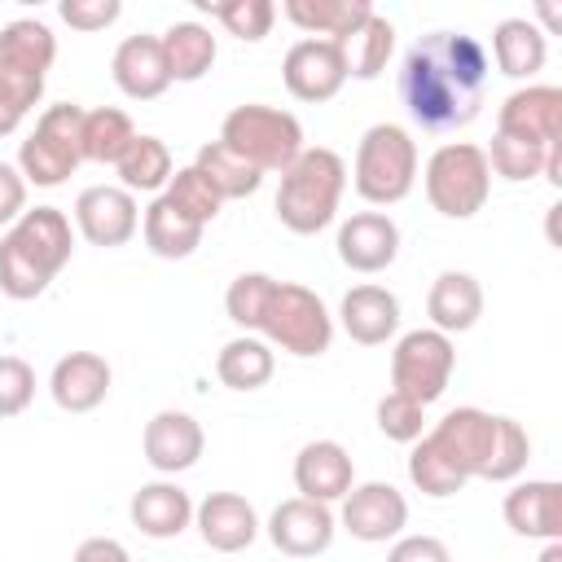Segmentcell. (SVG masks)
<instances>
[{"label": "cell", "mask_w": 562, "mask_h": 562, "mask_svg": "<svg viewBox=\"0 0 562 562\" xmlns=\"http://www.w3.org/2000/svg\"><path fill=\"white\" fill-rule=\"evenodd\" d=\"M426 435L448 452V461L465 479H487V465H492V452H496V439H501V417L465 404V408L443 413Z\"/></svg>", "instance_id": "cell-10"}, {"label": "cell", "mask_w": 562, "mask_h": 562, "mask_svg": "<svg viewBox=\"0 0 562 562\" xmlns=\"http://www.w3.org/2000/svg\"><path fill=\"white\" fill-rule=\"evenodd\" d=\"M342 334L360 347H382L400 329V299L386 285H351L338 303Z\"/></svg>", "instance_id": "cell-23"}, {"label": "cell", "mask_w": 562, "mask_h": 562, "mask_svg": "<svg viewBox=\"0 0 562 562\" xmlns=\"http://www.w3.org/2000/svg\"><path fill=\"white\" fill-rule=\"evenodd\" d=\"M426 316H430V329H439L448 338L474 329L479 316H483V285L470 272H457V268L439 272L430 294H426Z\"/></svg>", "instance_id": "cell-25"}, {"label": "cell", "mask_w": 562, "mask_h": 562, "mask_svg": "<svg viewBox=\"0 0 562 562\" xmlns=\"http://www.w3.org/2000/svg\"><path fill=\"white\" fill-rule=\"evenodd\" d=\"M540 18H544V26H549V31L558 26V9H553V4H544V9H540Z\"/></svg>", "instance_id": "cell-50"}, {"label": "cell", "mask_w": 562, "mask_h": 562, "mask_svg": "<svg viewBox=\"0 0 562 562\" xmlns=\"http://www.w3.org/2000/svg\"><path fill=\"white\" fill-rule=\"evenodd\" d=\"M426 198L448 220H470L492 198V167L483 145L474 140H448L426 158Z\"/></svg>", "instance_id": "cell-8"}, {"label": "cell", "mask_w": 562, "mask_h": 562, "mask_svg": "<svg viewBox=\"0 0 562 562\" xmlns=\"http://www.w3.org/2000/svg\"><path fill=\"white\" fill-rule=\"evenodd\" d=\"M162 198L180 211V215H189V220H198L202 228L220 215V206H224V198L211 189V180L189 162V167H180L171 180H167V189H162Z\"/></svg>", "instance_id": "cell-37"}, {"label": "cell", "mask_w": 562, "mask_h": 562, "mask_svg": "<svg viewBox=\"0 0 562 562\" xmlns=\"http://www.w3.org/2000/svg\"><path fill=\"white\" fill-rule=\"evenodd\" d=\"M202 9H211V18L233 40H241V44H259L272 31V22H277V4L272 0H224V4H211L206 0Z\"/></svg>", "instance_id": "cell-38"}, {"label": "cell", "mask_w": 562, "mask_h": 562, "mask_svg": "<svg viewBox=\"0 0 562 562\" xmlns=\"http://www.w3.org/2000/svg\"><path fill=\"white\" fill-rule=\"evenodd\" d=\"M536 562H562V540H544V553Z\"/></svg>", "instance_id": "cell-49"}, {"label": "cell", "mask_w": 562, "mask_h": 562, "mask_svg": "<svg viewBox=\"0 0 562 562\" xmlns=\"http://www.w3.org/2000/svg\"><path fill=\"white\" fill-rule=\"evenodd\" d=\"M70 562H132V553L114 540V536H88Z\"/></svg>", "instance_id": "cell-48"}, {"label": "cell", "mask_w": 562, "mask_h": 562, "mask_svg": "<svg viewBox=\"0 0 562 562\" xmlns=\"http://www.w3.org/2000/svg\"><path fill=\"white\" fill-rule=\"evenodd\" d=\"M114 171H119V180H123L127 193H158L176 176V162H171L167 140H158L149 132H136L132 145L123 149V158L114 162Z\"/></svg>", "instance_id": "cell-32"}, {"label": "cell", "mask_w": 562, "mask_h": 562, "mask_svg": "<svg viewBox=\"0 0 562 562\" xmlns=\"http://www.w3.org/2000/svg\"><path fill=\"white\" fill-rule=\"evenodd\" d=\"M57 61V35L40 18H13L0 26V70L44 79L48 66Z\"/></svg>", "instance_id": "cell-26"}, {"label": "cell", "mask_w": 562, "mask_h": 562, "mask_svg": "<svg viewBox=\"0 0 562 562\" xmlns=\"http://www.w3.org/2000/svg\"><path fill=\"white\" fill-rule=\"evenodd\" d=\"M400 255V224L386 211H356L338 224V259L351 272H382Z\"/></svg>", "instance_id": "cell-17"}, {"label": "cell", "mask_w": 562, "mask_h": 562, "mask_svg": "<svg viewBox=\"0 0 562 562\" xmlns=\"http://www.w3.org/2000/svg\"><path fill=\"white\" fill-rule=\"evenodd\" d=\"M268 540L285 553V558H316L334 544V531H338V518L329 505L321 501H307V496H290L281 501L272 514H268Z\"/></svg>", "instance_id": "cell-15"}, {"label": "cell", "mask_w": 562, "mask_h": 562, "mask_svg": "<svg viewBox=\"0 0 562 562\" xmlns=\"http://www.w3.org/2000/svg\"><path fill=\"white\" fill-rule=\"evenodd\" d=\"M347 193V162L316 145V149H303L285 171H281V184H277V220L299 233V237H312L321 228L334 224L338 215V202Z\"/></svg>", "instance_id": "cell-3"}, {"label": "cell", "mask_w": 562, "mask_h": 562, "mask_svg": "<svg viewBox=\"0 0 562 562\" xmlns=\"http://www.w3.org/2000/svg\"><path fill=\"white\" fill-rule=\"evenodd\" d=\"M110 75L119 92L132 101H154L171 88V70H167L158 35H127L110 57Z\"/></svg>", "instance_id": "cell-22"}, {"label": "cell", "mask_w": 562, "mask_h": 562, "mask_svg": "<svg viewBox=\"0 0 562 562\" xmlns=\"http://www.w3.org/2000/svg\"><path fill=\"white\" fill-rule=\"evenodd\" d=\"M531 461V435L514 422V417H501V439H496V452H492V465H487V483H509L527 470Z\"/></svg>", "instance_id": "cell-42"}, {"label": "cell", "mask_w": 562, "mask_h": 562, "mask_svg": "<svg viewBox=\"0 0 562 562\" xmlns=\"http://www.w3.org/2000/svg\"><path fill=\"white\" fill-rule=\"evenodd\" d=\"M294 487H299V496L321 501V505L342 501L356 487L351 452L338 439H312V443H303L299 457H294Z\"/></svg>", "instance_id": "cell-18"}, {"label": "cell", "mask_w": 562, "mask_h": 562, "mask_svg": "<svg viewBox=\"0 0 562 562\" xmlns=\"http://www.w3.org/2000/svg\"><path fill=\"white\" fill-rule=\"evenodd\" d=\"M544 57H549V44H544V31L536 22H527V18L496 22V31H492V57L487 61H496L501 75L531 79L544 66Z\"/></svg>", "instance_id": "cell-27"}, {"label": "cell", "mask_w": 562, "mask_h": 562, "mask_svg": "<svg viewBox=\"0 0 562 562\" xmlns=\"http://www.w3.org/2000/svg\"><path fill=\"white\" fill-rule=\"evenodd\" d=\"M140 448H145V461L158 470V474H180V470H193L202 448H206V435L198 426V417L180 413V408H162L145 422V435H140Z\"/></svg>", "instance_id": "cell-16"}, {"label": "cell", "mask_w": 562, "mask_h": 562, "mask_svg": "<svg viewBox=\"0 0 562 562\" xmlns=\"http://www.w3.org/2000/svg\"><path fill=\"white\" fill-rule=\"evenodd\" d=\"M492 61L465 31H430L400 61V101L422 132L470 127L483 110Z\"/></svg>", "instance_id": "cell-1"}, {"label": "cell", "mask_w": 562, "mask_h": 562, "mask_svg": "<svg viewBox=\"0 0 562 562\" xmlns=\"http://www.w3.org/2000/svg\"><path fill=\"white\" fill-rule=\"evenodd\" d=\"M378 430L395 443H417L426 435V408L400 391H386L378 400Z\"/></svg>", "instance_id": "cell-41"}, {"label": "cell", "mask_w": 562, "mask_h": 562, "mask_svg": "<svg viewBox=\"0 0 562 562\" xmlns=\"http://www.w3.org/2000/svg\"><path fill=\"white\" fill-rule=\"evenodd\" d=\"M193 167L211 180V189H215L224 202H228V198H250V193H259V184H263V171H255L246 158H237V154L224 149L220 140H206V145L198 149Z\"/></svg>", "instance_id": "cell-34"}, {"label": "cell", "mask_w": 562, "mask_h": 562, "mask_svg": "<svg viewBox=\"0 0 562 562\" xmlns=\"http://www.w3.org/2000/svg\"><path fill=\"white\" fill-rule=\"evenodd\" d=\"M158 44H162L171 83H198L215 66V35L202 22H171L158 35Z\"/></svg>", "instance_id": "cell-28"}, {"label": "cell", "mask_w": 562, "mask_h": 562, "mask_svg": "<svg viewBox=\"0 0 562 562\" xmlns=\"http://www.w3.org/2000/svg\"><path fill=\"white\" fill-rule=\"evenodd\" d=\"M70 255H75V233L66 211L31 206L0 237V290L18 303H31L53 285V277L70 263Z\"/></svg>", "instance_id": "cell-2"}, {"label": "cell", "mask_w": 562, "mask_h": 562, "mask_svg": "<svg viewBox=\"0 0 562 562\" xmlns=\"http://www.w3.org/2000/svg\"><path fill=\"white\" fill-rule=\"evenodd\" d=\"M408 479H413V487L422 492V496H435V501H443V496H457L470 479L448 461V452L430 439V435H422L417 443H413V452H408Z\"/></svg>", "instance_id": "cell-36"}, {"label": "cell", "mask_w": 562, "mask_h": 562, "mask_svg": "<svg viewBox=\"0 0 562 562\" xmlns=\"http://www.w3.org/2000/svg\"><path fill=\"white\" fill-rule=\"evenodd\" d=\"M255 329L263 334L268 347H281L285 356H299V360L325 356L334 342V316L325 299L299 281H272Z\"/></svg>", "instance_id": "cell-5"}, {"label": "cell", "mask_w": 562, "mask_h": 562, "mask_svg": "<svg viewBox=\"0 0 562 562\" xmlns=\"http://www.w3.org/2000/svg\"><path fill=\"white\" fill-rule=\"evenodd\" d=\"M75 228L83 233V241L114 250L127 246L140 228V206L136 193H127L123 184H92L75 198Z\"/></svg>", "instance_id": "cell-12"}, {"label": "cell", "mask_w": 562, "mask_h": 562, "mask_svg": "<svg viewBox=\"0 0 562 562\" xmlns=\"http://www.w3.org/2000/svg\"><path fill=\"white\" fill-rule=\"evenodd\" d=\"M277 369V356L263 338L255 334H237L220 347L215 356V378L228 386V391H259Z\"/></svg>", "instance_id": "cell-31"}, {"label": "cell", "mask_w": 562, "mask_h": 562, "mask_svg": "<svg viewBox=\"0 0 562 562\" xmlns=\"http://www.w3.org/2000/svg\"><path fill=\"white\" fill-rule=\"evenodd\" d=\"M562 145V140H558ZM553 149V145H549ZM549 149H540V145H527V140H514V136H492V149H483L487 154V167L501 176V180H509V184H522V180H536V176H544V158H549Z\"/></svg>", "instance_id": "cell-39"}, {"label": "cell", "mask_w": 562, "mask_h": 562, "mask_svg": "<svg viewBox=\"0 0 562 562\" xmlns=\"http://www.w3.org/2000/svg\"><path fill=\"white\" fill-rule=\"evenodd\" d=\"M193 527H198L206 549L241 553L259 536V514L241 492H211L202 505H193Z\"/></svg>", "instance_id": "cell-19"}, {"label": "cell", "mask_w": 562, "mask_h": 562, "mask_svg": "<svg viewBox=\"0 0 562 562\" xmlns=\"http://www.w3.org/2000/svg\"><path fill=\"white\" fill-rule=\"evenodd\" d=\"M452 369H457V347L448 334H439L430 325L408 329L391 351V391H400L426 408L448 391Z\"/></svg>", "instance_id": "cell-9"}, {"label": "cell", "mask_w": 562, "mask_h": 562, "mask_svg": "<svg viewBox=\"0 0 562 562\" xmlns=\"http://www.w3.org/2000/svg\"><path fill=\"white\" fill-rule=\"evenodd\" d=\"M140 233H145V246L158 255V259H189L198 246H202V224L180 215L162 193L145 206V220H140Z\"/></svg>", "instance_id": "cell-29"}, {"label": "cell", "mask_w": 562, "mask_h": 562, "mask_svg": "<svg viewBox=\"0 0 562 562\" xmlns=\"http://www.w3.org/2000/svg\"><path fill=\"white\" fill-rule=\"evenodd\" d=\"M35 400V369L22 356H0V417L26 413Z\"/></svg>", "instance_id": "cell-44"}, {"label": "cell", "mask_w": 562, "mask_h": 562, "mask_svg": "<svg viewBox=\"0 0 562 562\" xmlns=\"http://www.w3.org/2000/svg\"><path fill=\"white\" fill-rule=\"evenodd\" d=\"M26 211V180L13 162H0V224H13Z\"/></svg>", "instance_id": "cell-47"}, {"label": "cell", "mask_w": 562, "mask_h": 562, "mask_svg": "<svg viewBox=\"0 0 562 562\" xmlns=\"http://www.w3.org/2000/svg\"><path fill=\"white\" fill-rule=\"evenodd\" d=\"M373 13L369 0H285V18L316 40H347Z\"/></svg>", "instance_id": "cell-30"}, {"label": "cell", "mask_w": 562, "mask_h": 562, "mask_svg": "<svg viewBox=\"0 0 562 562\" xmlns=\"http://www.w3.org/2000/svg\"><path fill=\"white\" fill-rule=\"evenodd\" d=\"M514 536L527 540H562V487L553 479H527L505 492L501 505Z\"/></svg>", "instance_id": "cell-21"}, {"label": "cell", "mask_w": 562, "mask_h": 562, "mask_svg": "<svg viewBox=\"0 0 562 562\" xmlns=\"http://www.w3.org/2000/svg\"><path fill=\"white\" fill-rule=\"evenodd\" d=\"M386 562H452V553L439 536H400L391 544Z\"/></svg>", "instance_id": "cell-46"}, {"label": "cell", "mask_w": 562, "mask_h": 562, "mask_svg": "<svg viewBox=\"0 0 562 562\" xmlns=\"http://www.w3.org/2000/svg\"><path fill=\"white\" fill-rule=\"evenodd\" d=\"M127 514H132V527L140 536H149V540H176L193 522V501H189V492L180 483L158 479V483H145L140 492H132Z\"/></svg>", "instance_id": "cell-24"}, {"label": "cell", "mask_w": 562, "mask_h": 562, "mask_svg": "<svg viewBox=\"0 0 562 562\" xmlns=\"http://www.w3.org/2000/svg\"><path fill=\"white\" fill-rule=\"evenodd\" d=\"M342 527L356 536V540H364V544H386V540H395L400 531H404V522H408V501H404V492L395 487V483H382V479H373V483H356L347 496H342Z\"/></svg>", "instance_id": "cell-14"}, {"label": "cell", "mask_w": 562, "mask_h": 562, "mask_svg": "<svg viewBox=\"0 0 562 562\" xmlns=\"http://www.w3.org/2000/svg\"><path fill=\"white\" fill-rule=\"evenodd\" d=\"M272 281H277V277H268V272H241V277H233V285H228V294H224V312H228V321H233L237 329L250 334V329L259 325V312H263V303H268Z\"/></svg>", "instance_id": "cell-40"}, {"label": "cell", "mask_w": 562, "mask_h": 562, "mask_svg": "<svg viewBox=\"0 0 562 562\" xmlns=\"http://www.w3.org/2000/svg\"><path fill=\"white\" fill-rule=\"evenodd\" d=\"M496 132L527 140V145H558L562 140V88L553 83H527L509 92L496 110Z\"/></svg>", "instance_id": "cell-13"}, {"label": "cell", "mask_w": 562, "mask_h": 562, "mask_svg": "<svg viewBox=\"0 0 562 562\" xmlns=\"http://www.w3.org/2000/svg\"><path fill=\"white\" fill-rule=\"evenodd\" d=\"M110 382H114V373H110L105 356H97V351H70L48 373V391H53V404L61 413H92V408H101L105 395H110Z\"/></svg>", "instance_id": "cell-20"}, {"label": "cell", "mask_w": 562, "mask_h": 562, "mask_svg": "<svg viewBox=\"0 0 562 562\" xmlns=\"http://www.w3.org/2000/svg\"><path fill=\"white\" fill-rule=\"evenodd\" d=\"M351 184L373 206H395L417 184V140L400 123H373L356 145Z\"/></svg>", "instance_id": "cell-6"}, {"label": "cell", "mask_w": 562, "mask_h": 562, "mask_svg": "<svg viewBox=\"0 0 562 562\" xmlns=\"http://www.w3.org/2000/svg\"><path fill=\"white\" fill-rule=\"evenodd\" d=\"M220 145L233 149L237 158H246L255 171H285L307 145H303V123L290 110L263 105V101H246L233 105L220 123Z\"/></svg>", "instance_id": "cell-4"}, {"label": "cell", "mask_w": 562, "mask_h": 562, "mask_svg": "<svg viewBox=\"0 0 562 562\" xmlns=\"http://www.w3.org/2000/svg\"><path fill=\"white\" fill-rule=\"evenodd\" d=\"M119 13H123L119 0H61L57 4V18L70 31H105L119 22Z\"/></svg>", "instance_id": "cell-45"}, {"label": "cell", "mask_w": 562, "mask_h": 562, "mask_svg": "<svg viewBox=\"0 0 562 562\" xmlns=\"http://www.w3.org/2000/svg\"><path fill=\"white\" fill-rule=\"evenodd\" d=\"M83 162V105L57 101L35 119V132L18 149V171L26 184L57 189Z\"/></svg>", "instance_id": "cell-7"}, {"label": "cell", "mask_w": 562, "mask_h": 562, "mask_svg": "<svg viewBox=\"0 0 562 562\" xmlns=\"http://www.w3.org/2000/svg\"><path fill=\"white\" fill-rule=\"evenodd\" d=\"M281 79L290 88V97L307 101V105H321L329 97L342 92L347 83V57H342V44L338 40H294L285 61H281Z\"/></svg>", "instance_id": "cell-11"}, {"label": "cell", "mask_w": 562, "mask_h": 562, "mask_svg": "<svg viewBox=\"0 0 562 562\" xmlns=\"http://www.w3.org/2000/svg\"><path fill=\"white\" fill-rule=\"evenodd\" d=\"M132 136H136V127L123 110H114V105L83 110V162L114 167L123 158V149L132 145Z\"/></svg>", "instance_id": "cell-35"}, {"label": "cell", "mask_w": 562, "mask_h": 562, "mask_svg": "<svg viewBox=\"0 0 562 562\" xmlns=\"http://www.w3.org/2000/svg\"><path fill=\"white\" fill-rule=\"evenodd\" d=\"M40 97H44V79H26V75H13V70H0V136L18 132Z\"/></svg>", "instance_id": "cell-43"}, {"label": "cell", "mask_w": 562, "mask_h": 562, "mask_svg": "<svg viewBox=\"0 0 562 562\" xmlns=\"http://www.w3.org/2000/svg\"><path fill=\"white\" fill-rule=\"evenodd\" d=\"M395 53V26L373 9L347 40H342V57H347V79H378L386 70Z\"/></svg>", "instance_id": "cell-33"}]
</instances>
